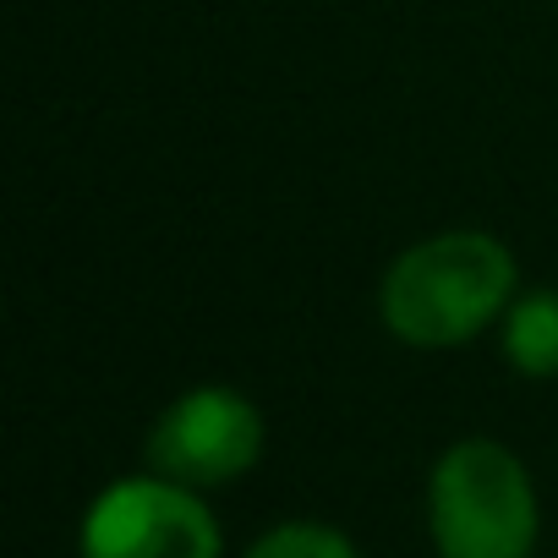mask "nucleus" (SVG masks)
Segmentation results:
<instances>
[{"mask_svg":"<svg viewBox=\"0 0 558 558\" xmlns=\"http://www.w3.org/2000/svg\"><path fill=\"white\" fill-rule=\"evenodd\" d=\"M77 558H225L203 493L170 476H116L77 525Z\"/></svg>","mask_w":558,"mask_h":558,"instance_id":"obj_3","label":"nucleus"},{"mask_svg":"<svg viewBox=\"0 0 558 558\" xmlns=\"http://www.w3.org/2000/svg\"><path fill=\"white\" fill-rule=\"evenodd\" d=\"M427 536L438 558H531L542 504L525 460L498 438H454L427 471Z\"/></svg>","mask_w":558,"mask_h":558,"instance_id":"obj_2","label":"nucleus"},{"mask_svg":"<svg viewBox=\"0 0 558 558\" xmlns=\"http://www.w3.org/2000/svg\"><path fill=\"white\" fill-rule=\"evenodd\" d=\"M520 296L514 252L487 230H438L405 246L378 279V318L411 351H454L504 324Z\"/></svg>","mask_w":558,"mask_h":558,"instance_id":"obj_1","label":"nucleus"},{"mask_svg":"<svg viewBox=\"0 0 558 558\" xmlns=\"http://www.w3.org/2000/svg\"><path fill=\"white\" fill-rule=\"evenodd\" d=\"M498 345H504L509 373L558 378V291H547V286L520 291L498 324Z\"/></svg>","mask_w":558,"mask_h":558,"instance_id":"obj_5","label":"nucleus"},{"mask_svg":"<svg viewBox=\"0 0 558 558\" xmlns=\"http://www.w3.org/2000/svg\"><path fill=\"white\" fill-rule=\"evenodd\" d=\"M263 444H268L263 411L241 389L197 384L159 411L143 454L154 476H170L192 493H214L241 482L263 460Z\"/></svg>","mask_w":558,"mask_h":558,"instance_id":"obj_4","label":"nucleus"},{"mask_svg":"<svg viewBox=\"0 0 558 558\" xmlns=\"http://www.w3.org/2000/svg\"><path fill=\"white\" fill-rule=\"evenodd\" d=\"M241 558H362V547L329 520H279Z\"/></svg>","mask_w":558,"mask_h":558,"instance_id":"obj_6","label":"nucleus"}]
</instances>
